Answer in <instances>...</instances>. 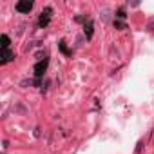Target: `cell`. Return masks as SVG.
<instances>
[{"mask_svg":"<svg viewBox=\"0 0 154 154\" xmlns=\"http://www.w3.org/2000/svg\"><path fill=\"white\" fill-rule=\"evenodd\" d=\"M15 54L9 51V49H2V63H8V62H11V58H13Z\"/></svg>","mask_w":154,"mask_h":154,"instance_id":"277c9868","label":"cell"},{"mask_svg":"<svg viewBox=\"0 0 154 154\" xmlns=\"http://www.w3.org/2000/svg\"><path fill=\"white\" fill-rule=\"evenodd\" d=\"M31 9H33V2H29V0L17 4V11H18V13H29Z\"/></svg>","mask_w":154,"mask_h":154,"instance_id":"6da1fadb","label":"cell"},{"mask_svg":"<svg viewBox=\"0 0 154 154\" xmlns=\"http://www.w3.org/2000/svg\"><path fill=\"white\" fill-rule=\"evenodd\" d=\"M2 49H9V38H8V35H2Z\"/></svg>","mask_w":154,"mask_h":154,"instance_id":"5b68a950","label":"cell"},{"mask_svg":"<svg viewBox=\"0 0 154 154\" xmlns=\"http://www.w3.org/2000/svg\"><path fill=\"white\" fill-rule=\"evenodd\" d=\"M45 67H47V60H44V62H38L36 65H35V74L38 76V78H40V76L44 74V71H45Z\"/></svg>","mask_w":154,"mask_h":154,"instance_id":"7a4b0ae2","label":"cell"},{"mask_svg":"<svg viewBox=\"0 0 154 154\" xmlns=\"http://www.w3.org/2000/svg\"><path fill=\"white\" fill-rule=\"evenodd\" d=\"M49 18H51V9L47 8V9H45V13H42V17H40V20H38V24H40V26H47V24H49Z\"/></svg>","mask_w":154,"mask_h":154,"instance_id":"3957f363","label":"cell"}]
</instances>
